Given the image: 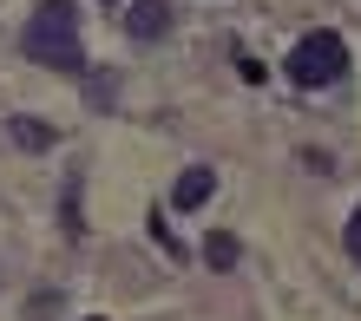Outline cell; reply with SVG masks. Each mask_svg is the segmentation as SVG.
Masks as SVG:
<instances>
[{
    "mask_svg": "<svg viewBox=\"0 0 361 321\" xmlns=\"http://www.w3.org/2000/svg\"><path fill=\"white\" fill-rule=\"evenodd\" d=\"M27 59H39V66L53 73H86V46H79V13L73 0H47L33 20H27Z\"/></svg>",
    "mask_w": 361,
    "mask_h": 321,
    "instance_id": "1",
    "label": "cell"
},
{
    "mask_svg": "<svg viewBox=\"0 0 361 321\" xmlns=\"http://www.w3.org/2000/svg\"><path fill=\"white\" fill-rule=\"evenodd\" d=\"M283 73H289V85H302V92H322V85H342V73H348V39L342 33H302L289 46V59H283Z\"/></svg>",
    "mask_w": 361,
    "mask_h": 321,
    "instance_id": "2",
    "label": "cell"
},
{
    "mask_svg": "<svg viewBox=\"0 0 361 321\" xmlns=\"http://www.w3.org/2000/svg\"><path fill=\"white\" fill-rule=\"evenodd\" d=\"M210 190H217V170H210V164H190V170H178L171 203H178V210H204V203H210Z\"/></svg>",
    "mask_w": 361,
    "mask_h": 321,
    "instance_id": "3",
    "label": "cell"
},
{
    "mask_svg": "<svg viewBox=\"0 0 361 321\" xmlns=\"http://www.w3.org/2000/svg\"><path fill=\"white\" fill-rule=\"evenodd\" d=\"M164 27H171V0H138V7H132V20H125V33H132L138 46H152Z\"/></svg>",
    "mask_w": 361,
    "mask_h": 321,
    "instance_id": "4",
    "label": "cell"
},
{
    "mask_svg": "<svg viewBox=\"0 0 361 321\" xmlns=\"http://www.w3.org/2000/svg\"><path fill=\"white\" fill-rule=\"evenodd\" d=\"M7 132L20 138V144H27V151H53V125H39V118H7Z\"/></svg>",
    "mask_w": 361,
    "mask_h": 321,
    "instance_id": "5",
    "label": "cell"
},
{
    "mask_svg": "<svg viewBox=\"0 0 361 321\" xmlns=\"http://www.w3.org/2000/svg\"><path fill=\"white\" fill-rule=\"evenodd\" d=\"M237 256H243V243L230 237V229H210V243H204V263L210 269H237Z\"/></svg>",
    "mask_w": 361,
    "mask_h": 321,
    "instance_id": "6",
    "label": "cell"
},
{
    "mask_svg": "<svg viewBox=\"0 0 361 321\" xmlns=\"http://www.w3.org/2000/svg\"><path fill=\"white\" fill-rule=\"evenodd\" d=\"M237 73H243V79H250V85H263V79H269V73H263V59H250V53H243V59H237Z\"/></svg>",
    "mask_w": 361,
    "mask_h": 321,
    "instance_id": "7",
    "label": "cell"
},
{
    "mask_svg": "<svg viewBox=\"0 0 361 321\" xmlns=\"http://www.w3.org/2000/svg\"><path fill=\"white\" fill-rule=\"evenodd\" d=\"M348 256H355V263H361V210H355V217H348Z\"/></svg>",
    "mask_w": 361,
    "mask_h": 321,
    "instance_id": "8",
    "label": "cell"
},
{
    "mask_svg": "<svg viewBox=\"0 0 361 321\" xmlns=\"http://www.w3.org/2000/svg\"><path fill=\"white\" fill-rule=\"evenodd\" d=\"M86 321H105V315H86Z\"/></svg>",
    "mask_w": 361,
    "mask_h": 321,
    "instance_id": "9",
    "label": "cell"
}]
</instances>
